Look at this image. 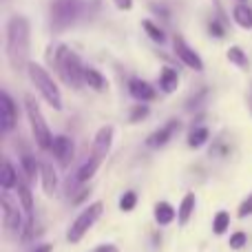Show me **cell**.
Listing matches in <instances>:
<instances>
[{
    "instance_id": "8",
    "label": "cell",
    "mask_w": 252,
    "mask_h": 252,
    "mask_svg": "<svg viewBox=\"0 0 252 252\" xmlns=\"http://www.w3.org/2000/svg\"><path fill=\"white\" fill-rule=\"evenodd\" d=\"M173 47H175V53H177V58L184 62V64L188 66V69H195V71H204V62H201L199 53L195 51V49H190L186 44V40L182 38V35H175L173 40Z\"/></svg>"
},
{
    "instance_id": "20",
    "label": "cell",
    "mask_w": 252,
    "mask_h": 252,
    "mask_svg": "<svg viewBox=\"0 0 252 252\" xmlns=\"http://www.w3.org/2000/svg\"><path fill=\"white\" fill-rule=\"evenodd\" d=\"M175 208L168 204V201H159V204L155 206V221L159 223V226H168L170 221L175 219Z\"/></svg>"
},
{
    "instance_id": "25",
    "label": "cell",
    "mask_w": 252,
    "mask_h": 252,
    "mask_svg": "<svg viewBox=\"0 0 252 252\" xmlns=\"http://www.w3.org/2000/svg\"><path fill=\"white\" fill-rule=\"evenodd\" d=\"M228 226H230V215L226 210H219L213 219V232L215 235H223L228 230Z\"/></svg>"
},
{
    "instance_id": "15",
    "label": "cell",
    "mask_w": 252,
    "mask_h": 252,
    "mask_svg": "<svg viewBox=\"0 0 252 252\" xmlns=\"http://www.w3.org/2000/svg\"><path fill=\"white\" fill-rule=\"evenodd\" d=\"M179 87V73L170 66H164L159 73V89L164 93H175Z\"/></svg>"
},
{
    "instance_id": "13",
    "label": "cell",
    "mask_w": 252,
    "mask_h": 252,
    "mask_svg": "<svg viewBox=\"0 0 252 252\" xmlns=\"http://www.w3.org/2000/svg\"><path fill=\"white\" fill-rule=\"evenodd\" d=\"M111 142H113V126H102L95 135V142H93V155L106 157L111 148Z\"/></svg>"
},
{
    "instance_id": "31",
    "label": "cell",
    "mask_w": 252,
    "mask_h": 252,
    "mask_svg": "<svg viewBox=\"0 0 252 252\" xmlns=\"http://www.w3.org/2000/svg\"><path fill=\"white\" fill-rule=\"evenodd\" d=\"M115 7L122 11H130L133 9V0H115Z\"/></svg>"
},
{
    "instance_id": "16",
    "label": "cell",
    "mask_w": 252,
    "mask_h": 252,
    "mask_svg": "<svg viewBox=\"0 0 252 252\" xmlns=\"http://www.w3.org/2000/svg\"><path fill=\"white\" fill-rule=\"evenodd\" d=\"M102 161H104V157H100V155L89 157V159L84 161V164L80 166V170H78V182H89V179L97 173V168H100Z\"/></svg>"
},
{
    "instance_id": "3",
    "label": "cell",
    "mask_w": 252,
    "mask_h": 252,
    "mask_svg": "<svg viewBox=\"0 0 252 252\" xmlns=\"http://www.w3.org/2000/svg\"><path fill=\"white\" fill-rule=\"evenodd\" d=\"M27 71H29V78H31V82L35 84V89L40 91V95L47 100V104L51 106V109L60 111L62 109V93H60V89H58L56 80H53L40 64H35V62H29V64H27Z\"/></svg>"
},
{
    "instance_id": "7",
    "label": "cell",
    "mask_w": 252,
    "mask_h": 252,
    "mask_svg": "<svg viewBox=\"0 0 252 252\" xmlns=\"http://www.w3.org/2000/svg\"><path fill=\"white\" fill-rule=\"evenodd\" d=\"M0 208H2V221H4V230L9 232H20L22 228V217H20V208L13 204V199L7 195L4 190L2 199H0Z\"/></svg>"
},
{
    "instance_id": "26",
    "label": "cell",
    "mask_w": 252,
    "mask_h": 252,
    "mask_svg": "<svg viewBox=\"0 0 252 252\" xmlns=\"http://www.w3.org/2000/svg\"><path fill=\"white\" fill-rule=\"evenodd\" d=\"M38 166L40 164H35L33 157H29V155L22 157V170H25V175H27V179H29V182H33V179H35V175H38V170H40Z\"/></svg>"
},
{
    "instance_id": "9",
    "label": "cell",
    "mask_w": 252,
    "mask_h": 252,
    "mask_svg": "<svg viewBox=\"0 0 252 252\" xmlns=\"http://www.w3.org/2000/svg\"><path fill=\"white\" fill-rule=\"evenodd\" d=\"M16 104H13V100L9 97L7 91L0 93V128H2V133L7 135L9 130L16 126Z\"/></svg>"
},
{
    "instance_id": "1",
    "label": "cell",
    "mask_w": 252,
    "mask_h": 252,
    "mask_svg": "<svg viewBox=\"0 0 252 252\" xmlns=\"http://www.w3.org/2000/svg\"><path fill=\"white\" fill-rule=\"evenodd\" d=\"M31 49V25L25 16H13L7 22V58L13 69L29 64Z\"/></svg>"
},
{
    "instance_id": "2",
    "label": "cell",
    "mask_w": 252,
    "mask_h": 252,
    "mask_svg": "<svg viewBox=\"0 0 252 252\" xmlns=\"http://www.w3.org/2000/svg\"><path fill=\"white\" fill-rule=\"evenodd\" d=\"M56 69L58 75L64 80L69 87L80 89L84 84V66L80 62L78 53H73L66 47H58L56 51Z\"/></svg>"
},
{
    "instance_id": "33",
    "label": "cell",
    "mask_w": 252,
    "mask_h": 252,
    "mask_svg": "<svg viewBox=\"0 0 252 252\" xmlns=\"http://www.w3.org/2000/svg\"><path fill=\"white\" fill-rule=\"evenodd\" d=\"M93 252H118V248L113 244H104V246H97Z\"/></svg>"
},
{
    "instance_id": "5",
    "label": "cell",
    "mask_w": 252,
    "mask_h": 252,
    "mask_svg": "<svg viewBox=\"0 0 252 252\" xmlns=\"http://www.w3.org/2000/svg\"><path fill=\"white\" fill-rule=\"evenodd\" d=\"M82 0H53L51 2V27L56 31H64L78 20Z\"/></svg>"
},
{
    "instance_id": "30",
    "label": "cell",
    "mask_w": 252,
    "mask_h": 252,
    "mask_svg": "<svg viewBox=\"0 0 252 252\" xmlns=\"http://www.w3.org/2000/svg\"><path fill=\"white\" fill-rule=\"evenodd\" d=\"M237 215H239L241 219H246L248 215H252V195L250 197H246L244 199V204L239 206V210H237Z\"/></svg>"
},
{
    "instance_id": "17",
    "label": "cell",
    "mask_w": 252,
    "mask_h": 252,
    "mask_svg": "<svg viewBox=\"0 0 252 252\" xmlns=\"http://www.w3.org/2000/svg\"><path fill=\"white\" fill-rule=\"evenodd\" d=\"M195 204H197V197L195 192H186L182 199V204H179V210H177V219L182 226H186L188 219H190V215L195 213Z\"/></svg>"
},
{
    "instance_id": "14",
    "label": "cell",
    "mask_w": 252,
    "mask_h": 252,
    "mask_svg": "<svg viewBox=\"0 0 252 252\" xmlns=\"http://www.w3.org/2000/svg\"><path fill=\"white\" fill-rule=\"evenodd\" d=\"M40 177H42V188L47 195H53V192L58 190V175L56 170H53L51 164H47V161H42L40 164Z\"/></svg>"
},
{
    "instance_id": "27",
    "label": "cell",
    "mask_w": 252,
    "mask_h": 252,
    "mask_svg": "<svg viewBox=\"0 0 252 252\" xmlns=\"http://www.w3.org/2000/svg\"><path fill=\"white\" fill-rule=\"evenodd\" d=\"M135 204H137V195H135V192H130V190L124 192L122 199H120V208L126 210V213H128V210H133Z\"/></svg>"
},
{
    "instance_id": "32",
    "label": "cell",
    "mask_w": 252,
    "mask_h": 252,
    "mask_svg": "<svg viewBox=\"0 0 252 252\" xmlns=\"http://www.w3.org/2000/svg\"><path fill=\"white\" fill-rule=\"evenodd\" d=\"M210 33H213L215 38H221V35H223L221 25H219V22H210Z\"/></svg>"
},
{
    "instance_id": "34",
    "label": "cell",
    "mask_w": 252,
    "mask_h": 252,
    "mask_svg": "<svg viewBox=\"0 0 252 252\" xmlns=\"http://www.w3.org/2000/svg\"><path fill=\"white\" fill-rule=\"evenodd\" d=\"M53 248H51V244H42V246H38L33 252H51Z\"/></svg>"
},
{
    "instance_id": "29",
    "label": "cell",
    "mask_w": 252,
    "mask_h": 252,
    "mask_svg": "<svg viewBox=\"0 0 252 252\" xmlns=\"http://www.w3.org/2000/svg\"><path fill=\"white\" fill-rule=\"evenodd\" d=\"M148 118V109L146 106H135L130 111V122H139V120H146Z\"/></svg>"
},
{
    "instance_id": "18",
    "label": "cell",
    "mask_w": 252,
    "mask_h": 252,
    "mask_svg": "<svg viewBox=\"0 0 252 252\" xmlns=\"http://www.w3.org/2000/svg\"><path fill=\"white\" fill-rule=\"evenodd\" d=\"M18 173L16 168H13V164L9 159L2 161V173H0V186H2V190H11L13 186H18Z\"/></svg>"
},
{
    "instance_id": "22",
    "label": "cell",
    "mask_w": 252,
    "mask_h": 252,
    "mask_svg": "<svg viewBox=\"0 0 252 252\" xmlns=\"http://www.w3.org/2000/svg\"><path fill=\"white\" fill-rule=\"evenodd\" d=\"M208 137H210V130L206 128V126H195V128L190 130V135H188V146L199 148L208 142Z\"/></svg>"
},
{
    "instance_id": "11",
    "label": "cell",
    "mask_w": 252,
    "mask_h": 252,
    "mask_svg": "<svg viewBox=\"0 0 252 252\" xmlns=\"http://www.w3.org/2000/svg\"><path fill=\"white\" fill-rule=\"evenodd\" d=\"M177 130H179V122H177V120H173V122H168L166 126H161L159 130H155V133L146 139V144L151 148H159V146H164V144L168 142L175 133H177Z\"/></svg>"
},
{
    "instance_id": "21",
    "label": "cell",
    "mask_w": 252,
    "mask_h": 252,
    "mask_svg": "<svg viewBox=\"0 0 252 252\" xmlns=\"http://www.w3.org/2000/svg\"><path fill=\"white\" fill-rule=\"evenodd\" d=\"M84 84H89V87L95 89V91H104L106 89L104 75H102L100 71H95V69H84Z\"/></svg>"
},
{
    "instance_id": "4",
    "label": "cell",
    "mask_w": 252,
    "mask_h": 252,
    "mask_svg": "<svg viewBox=\"0 0 252 252\" xmlns=\"http://www.w3.org/2000/svg\"><path fill=\"white\" fill-rule=\"evenodd\" d=\"M25 109H27V118H29L31 130H33V137L35 144H38L42 151H51V144H53V135L49 130V124L44 122L42 113H40V106L33 97H27L25 100Z\"/></svg>"
},
{
    "instance_id": "10",
    "label": "cell",
    "mask_w": 252,
    "mask_h": 252,
    "mask_svg": "<svg viewBox=\"0 0 252 252\" xmlns=\"http://www.w3.org/2000/svg\"><path fill=\"white\" fill-rule=\"evenodd\" d=\"M51 153L60 164L66 166L71 159H73V142H71L69 137H64V135H58V137H53Z\"/></svg>"
},
{
    "instance_id": "6",
    "label": "cell",
    "mask_w": 252,
    "mask_h": 252,
    "mask_svg": "<svg viewBox=\"0 0 252 252\" xmlns=\"http://www.w3.org/2000/svg\"><path fill=\"white\" fill-rule=\"evenodd\" d=\"M102 210H104V206H102L100 201H93V204H89V208H84L82 213L78 215V219L71 223V228L66 230V239H69L71 244H78V241L82 239V237L87 235L89 230H91L93 223L100 219Z\"/></svg>"
},
{
    "instance_id": "24",
    "label": "cell",
    "mask_w": 252,
    "mask_h": 252,
    "mask_svg": "<svg viewBox=\"0 0 252 252\" xmlns=\"http://www.w3.org/2000/svg\"><path fill=\"white\" fill-rule=\"evenodd\" d=\"M142 27H144V31L148 33V38L153 40V42H157V44H164V40H166V35H164V31L159 29V27L155 25L153 20H142Z\"/></svg>"
},
{
    "instance_id": "23",
    "label": "cell",
    "mask_w": 252,
    "mask_h": 252,
    "mask_svg": "<svg viewBox=\"0 0 252 252\" xmlns=\"http://www.w3.org/2000/svg\"><path fill=\"white\" fill-rule=\"evenodd\" d=\"M228 60H230L235 66H239V69H250L248 56H246L239 47H230V49H228Z\"/></svg>"
},
{
    "instance_id": "35",
    "label": "cell",
    "mask_w": 252,
    "mask_h": 252,
    "mask_svg": "<svg viewBox=\"0 0 252 252\" xmlns=\"http://www.w3.org/2000/svg\"><path fill=\"white\" fill-rule=\"evenodd\" d=\"M239 2H244V0H239Z\"/></svg>"
},
{
    "instance_id": "19",
    "label": "cell",
    "mask_w": 252,
    "mask_h": 252,
    "mask_svg": "<svg viewBox=\"0 0 252 252\" xmlns=\"http://www.w3.org/2000/svg\"><path fill=\"white\" fill-rule=\"evenodd\" d=\"M232 18L241 29H252V7H248L246 2H239L232 9Z\"/></svg>"
},
{
    "instance_id": "12",
    "label": "cell",
    "mask_w": 252,
    "mask_h": 252,
    "mask_svg": "<svg viewBox=\"0 0 252 252\" xmlns=\"http://www.w3.org/2000/svg\"><path fill=\"white\" fill-rule=\"evenodd\" d=\"M128 91H130V95H133L137 102H151V100H155V89H153L148 82H144V80L133 78L128 82Z\"/></svg>"
},
{
    "instance_id": "28",
    "label": "cell",
    "mask_w": 252,
    "mask_h": 252,
    "mask_svg": "<svg viewBox=\"0 0 252 252\" xmlns=\"http://www.w3.org/2000/svg\"><path fill=\"white\" fill-rule=\"evenodd\" d=\"M230 248L232 250H241L246 244H248V237H246V232H235V235H230Z\"/></svg>"
}]
</instances>
